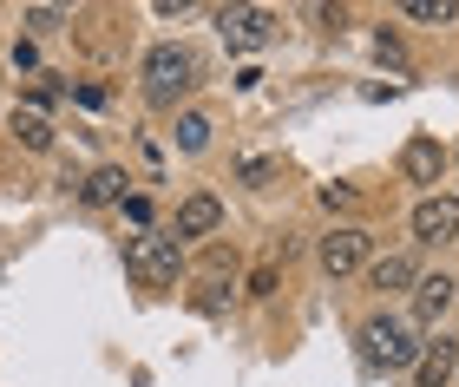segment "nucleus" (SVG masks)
<instances>
[{
	"mask_svg": "<svg viewBox=\"0 0 459 387\" xmlns=\"http://www.w3.org/2000/svg\"><path fill=\"white\" fill-rule=\"evenodd\" d=\"M440 171H446V145L440 138H407V151H401V177L407 185H440Z\"/></svg>",
	"mask_w": 459,
	"mask_h": 387,
	"instance_id": "8",
	"label": "nucleus"
},
{
	"mask_svg": "<svg viewBox=\"0 0 459 387\" xmlns=\"http://www.w3.org/2000/svg\"><path fill=\"white\" fill-rule=\"evenodd\" d=\"M13 73H39V53H33V39H13Z\"/></svg>",
	"mask_w": 459,
	"mask_h": 387,
	"instance_id": "16",
	"label": "nucleus"
},
{
	"mask_svg": "<svg viewBox=\"0 0 459 387\" xmlns=\"http://www.w3.org/2000/svg\"><path fill=\"white\" fill-rule=\"evenodd\" d=\"M217 230H223V203L211 191H191V197L178 203V223H171L178 243H197V236H217Z\"/></svg>",
	"mask_w": 459,
	"mask_h": 387,
	"instance_id": "6",
	"label": "nucleus"
},
{
	"mask_svg": "<svg viewBox=\"0 0 459 387\" xmlns=\"http://www.w3.org/2000/svg\"><path fill=\"white\" fill-rule=\"evenodd\" d=\"M322 270L328 276H354V270H368V230H354V223H342V230H328L322 236Z\"/></svg>",
	"mask_w": 459,
	"mask_h": 387,
	"instance_id": "5",
	"label": "nucleus"
},
{
	"mask_svg": "<svg viewBox=\"0 0 459 387\" xmlns=\"http://www.w3.org/2000/svg\"><path fill=\"white\" fill-rule=\"evenodd\" d=\"M413 282H420L413 256H374V262H368V289H381V296H394V289H413Z\"/></svg>",
	"mask_w": 459,
	"mask_h": 387,
	"instance_id": "11",
	"label": "nucleus"
},
{
	"mask_svg": "<svg viewBox=\"0 0 459 387\" xmlns=\"http://www.w3.org/2000/svg\"><path fill=\"white\" fill-rule=\"evenodd\" d=\"M211 118H204V112H178V151H204V145H211Z\"/></svg>",
	"mask_w": 459,
	"mask_h": 387,
	"instance_id": "14",
	"label": "nucleus"
},
{
	"mask_svg": "<svg viewBox=\"0 0 459 387\" xmlns=\"http://www.w3.org/2000/svg\"><path fill=\"white\" fill-rule=\"evenodd\" d=\"M217 33L230 53H256L276 39V13L269 7H217Z\"/></svg>",
	"mask_w": 459,
	"mask_h": 387,
	"instance_id": "4",
	"label": "nucleus"
},
{
	"mask_svg": "<svg viewBox=\"0 0 459 387\" xmlns=\"http://www.w3.org/2000/svg\"><path fill=\"white\" fill-rule=\"evenodd\" d=\"M118 211H125V217H132V223H152V197H125V203H118Z\"/></svg>",
	"mask_w": 459,
	"mask_h": 387,
	"instance_id": "19",
	"label": "nucleus"
},
{
	"mask_svg": "<svg viewBox=\"0 0 459 387\" xmlns=\"http://www.w3.org/2000/svg\"><path fill=\"white\" fill-rule=\"evenodd\" d=\"M420 348H427V341L413 335L407 315H387V309H381V315L361 322V355L374 361V368H387V374H407L413 361H420Z\"/></svg>",
	"mask_w": 459,
	"mask_h": 387,
	"instance_id": "2",
	"label": "nucleus"
},
{
	"mask_svg": "<svg viewBox=\"0 0 459 387\" xmlns=\"http://www.w3.org/2000/svg\"><path fill=\"white\" fill-rule=\"evenodd\" d=\"M401 13L420 20V27H446V20H459V0H407Z\"/></svg>",
	"mask_w": 459,
	"mask_h": 387,
	"instance_id": "15",
	"label": "nucleus"
},
{
	"mask_svg": "<svg viewBox=\"0 0 459 387\" xmlns=\"http://www.w3.org/2000/svg\"><path fill=\"white\" fill-rule=\"evenodd\" d=\"M413 236L420 243H453L459 236V197H440V191L420 197L413 203Z\"/></svg>",
	"mask_w": 459,
	"mask_h": 387,
	"instance_id": "7",
	"label": "nucleus"
},
{
	"mask_svg": "<svg viewBox=\"0 0 459 387\" xmlns=\"http://www.w3.org/2000/svg\"><path fill=\"white\" fill-rule=\"evenodd\" d=\"M125 185H132V177H125L118 165H99L86 185H79V197H86V203H125V197H132Z\"/></svg>",
	"mask_w": 459,
	"mask_h": 387,
	"instance_id": "12",
	"label": "nucleus"
},
{
	"mask_svg": "<svg viewBox=\"0 0 459 387\" xmlns=\"http://www.w3.org/2000/svg\"><path fill=\"white\" fill-rule=\"evenodd\" d=\"M184 92H197V53L178 47V39H164V47L144 53V99L171 112Z\"/></svg>",
	"mask_w": 459,
	"mask_h": 387,
	"instance_id": "3",
	"label": "nucleus"
},
{
	"mask_svg": "<svg viewBox=\"0 0 459 387\" xmlns=\"http://www.w3.org/2000/svg\"><path fill=\"white\" fill-rule=\"evenodd\" d=\"M453 368H459V341H427L420 348V361H413V387H446L453 381Z\"/></svg>",
	"mask_w": 459,
	"mask_h": 387,
	"instance_id": "9",
	"label": "nucleus"
},
{
	"mask_svg": "<svg viewBox=\"0 0 459 387\" xmlns=\"http://www.w3.org/2000/svg\"><path fill=\"white\" fill-rule=\"evenodd\" d=\"M13 138H20L27 151H47V145H53V125H47V112L20 106V112H13Z\"/></svg>",
	"mask_w": 459,
	"mask_h": 387,
	"instance_id": "13",
	"label": "nucleus"
},
{
	"mask_svg": "<svg viewBox=\"0 0 459 387\" xmlns=\"http://www.w3.org/2000/svg\"><path fill=\"white\" fill-rule=\"evenodd\" d=\"M59 20H66V13H59V7H27V27H33V33H53V27H59Z\"/></svg>",
	"mask_w": 459,
	"mask_h": 387,
	"instance_id": "17",
	"label": "nucleus"
},
{
	"mask_svg": "<svg viewBox=\"0 0 459 387\" xmlns=\"http://www.w3.org/2000/svg\"><path fill=\"white\" fill-rule=\"evenodd\" d=\"M453 296H459V282H453L446 270H433V276H420V282H413V309H420L427 322H440V315L453 309Z\"/></svg>",
	"mask_w": 459,
	"mask_h": 387,
	"instance_id": "10",
	"label": "nucleus"
},
{
	"mask_svg": "<svg viewBox=\"0 0 459 387\" xmlns=\"http://www.w3.org/2000/svg\"><path fill=\"white\" fill-rule=\"evenodd\" d=\"M125 276H138L144 289H178L184 276V243L171 230H138L125 243Z\"/></svg>",
	"mask_w": 459,
	"mask_h": 387,
	"instance_id": "1",
	"label": "nucleus"
},
{
	"mask_svg": "<svg viewBox=\"0 0 459 387\" xmlns=\"http://www.w3.org/2000/svg\"><path fill=\"white\" fill-rule=\"evenodd\" d=\"M322 203L328 211H354V191L348 185H322Z\"/></svg>",
	"mask_w": 459,
	"mask_h": 387,
	"instance_id": "18",
	"label": "nucleus"
}]
</instances>
